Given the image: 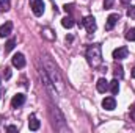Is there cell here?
Returning <instances> with one entry per match:
<instances>
[{"instance_id": "52a82bcc", "label": "cell", "mask_w": 135, "mask_h": 133, "mask_svg": "<svg viewBox=\"0 0 135 133\" xmlns=\"http://www.w3.org/2000/svg\"><path fill=\"white\" fill-rule=\"evenodd\" d=\"M127 55H129L127 47H118V49H115V50H113V58H115L116 61L127 58Z\"/></svg>"}, {"instance_id": "4fadbf2b", "label": "cell", "mask_w": 135, "mask_h": 133, "mask_svg": "<svg viewBox=\"0 0 135 133\" xmlns=\"http://www.w3.org/2000/svg\"><path fill=\"white\" fill-rule=\"evenodd\" d=\"M108 85H110V83H108L105 78H99V80H98V83H96V88H98V91H99V93H105V91L108 89Z\"/></svg>"}, {"instance_id": "6da1fadb", "label": "cell", "mask_w": 135, "mask_h": 133, "mask_svg": "<svg viewBox=\"0 0 135 133\" xmlns=\"http://www.w3.org/2000/svg\"><path fill=\"white\" fill-rule=\"evenodd\" d=\"M42 64H44L46 74H47L49 78L52 80V83H54V86L57 88V91H63L65 83H63V77H61V74H60L58 66H57L49 57H42Z\"/></svg>"}, {"instance_id": "30bf717a", "label": "cell", "mask_w": 135, "mask_h": 133, "mask_svg": "<svg viewBox=\"0 0 135 133\" xmlns=\"http://www.w3.org/2000/svg\"><path fill=\"white\" fill-rule=\"evenodd\" d=\"M102 106H104V110H107V111L115 110V106H116V100H115V97H105V99L102 100Z\"/></svg>"}, {"instance_id": "44dd1931", "label": "cell", "mask_w": 135, "mask_h": 133, "mask_svg": "<svg viewBox=\"0 0 135 133\" xmlns=\"http://www.w3.org/2000/svg\"><path fill=\"white\" fill-rule=\"evenodd\" d=\"M42 34H44L47 39H55V34H52V30H49V28H44V30H42Z\"/></svg>"}, {"instance_id": "d6986e66", "label": "cell", "mask_w": 135, "mask_h": 133, "mask_svg": "<svg viewBox=\"0 0 135 133\" xmlns=\"http://www.w3.org/2000/svg\"><path fill=\"white\" fill-rule=\"evenodd\" d=\"M9 8H11L9 0H0V9H2V11H8Z\"/></svg>"}, {"instance_id": "ffe728a7", "label": "cell", "mask_w": 135, "mask_h": 133, "mask_svg": "<svg viewBox=\"0 0 135 133\" xmlns=\"http://www.w3.org/2000/svg\"><path fill=\"white\" fill-rule=\"evenodd\" d=\"M126 39H127V41H135V28L127 30V33H126Z\"/></svg>"}, {"instance_id": "9a60e30c", "label": "cell", "mask_w": 135, "mask_h": 133, "mask_svg": "<svg viewBox=\"0 0 135 133\" xmlns=\"http://www.w3.org/2000/svg\"><path fill=\"white\" fill-rule=\"evenodd\" d=\"M108 89L112 91V94H113V96H116V94L119 93V83H118V78H115L113 81H110Z\"/></svg>"}, {"instance_id": "277c9868", "label": "cell", "mask_w": 135, "mask_h": 133, "mask_svg": "<svg viewBox=\"0 0 135 133\" xmlns=\"http://www.w3.org/2000/svg\"><path fill=\"white\" fill-rule=\"evenodd\" d=\"M39 75H41V80H42V83H44L46 89L52 94V97H57V88L54 86L52 80L49 78V75L46 74V70H44V69H39Z\"/></svg>"}, {"instance_id": "3957f363", "label": "cell", "mask_w": 135, "mask_h": 133, "mask_svg": "<svg viewBox=\"0 0 135 133\" xmlns=\"http://www.w3.org/2000/svg\"><path fill=\"white\" fill-rule=\"evenodd\" d=\"M50 113H52V116H54V124H55V127H57L60 132H66V130H69V129L66 127L65 117H63V114L60 113V110L52 108V110H50Z\"/></svg>"}, {"instance_id": "7a4b0ae2", "label": "cell", "mask_w": 135, "mask_h": 133, "mask_svg": "<svg viewBox=\"0 0 135 133\" xmlns=\"http://www.w3.org/2000/svg\"><path fill=\"white\" fill-rule=\"evenodd\" d=\"M86 60L93 69H98L102 64V49L99 44H91L86 49Z\"/></svg>"}, {"instance_id": "f546056e", "label": "cell", "mask_w": 135, "mask_h": 133, "mask_svg": "<svg viewBox=\"0 0 135 133\" xmlns=\"http://www.w3.org/2000/svg\"><path fill=\"white\" fill-rule=\"evenodd\" d=\"M132 77H134V78H135V67H134V69H132Z\"/></svg>"}, {"instance_id": "7c38bea8", "label": "cell", "mask_w": 135, "mask_h": 133, "mask_svg": "<svg viewBox=\"0 0 135 133\" xmlns=\"http://www.w3.org/2000/svg\"><path fill=\"white\" fill-rule=\"evenodd\" d=\"M25 103V96L24 94H16L13 99H11V106L13 108H19Z\"/></svg>"}, {"instance_id": "83f0119b", "label": "cell", "mask_w": 135, "mask_h": 133, "mask_svg": "<svg viewBox=\"0 0 135 133\" xmlns=\"http://www.w3.org/2000/svg\"><path fill=\"white\" fill-rule=\"evenodd\" d=\"M131 116L134 117V121H135V106H134V108H132V111H131Z\"/></svg>"}, {"instance_id": "f1b7e54d", "label": "cell", "mask_w": 135, "mask_h": 133, "mask_svg": "<svg viewBox=\"0 0 135 133\" xmlns=\"http://www.w3.org/2000/svg\"><path fill=\"white\" fill-rule=\"evenodd\" d=\"M121 3H123V5H129V3H131V0H121Z\"/></svg>"}, {"instance_id": "8992f818", "label": "cell", "mask_w": 135, "mask_h": 133, "mask_svg": "<svg viewBox=\"0 0 135 133\" xmlns=\"http://www.w3.org/2000/svg\"><path fill=\"white\" fill-rule=\"evenodd\" d=\"M82 27H85L88 33H94V32H96V28H98V25H96V19H94L93 16L85 17V19L82 21Z\"/></svg>"}, {"instance_id": "484cf974", "label": "cell", "mask_w": 135, "mask_h": 133, "mask_svg": "<svg viewBox=\"0 0 135 133\" xmlns=\"http://www.w3.org/2000/svg\"><path fill=\"white\" fill-rule=\"evenodd\" d=\"M6 130H8V132H17V127H14V125H9V127H6Z\"/></svg>"}, {"instance_id": "4316f807", "label": "cell", "mask_w": 135, "mask_h": 133, "mask_svg": "<svg viewBox=\"0 0 135 133\" xmlns=\"http://www.w3.org/2000/svg\"><path fill=\"white\" fill-rule=\"evenodd\" d=\"M72 39H74V38H72L71 34H69V36H66V42H72Z\"/></svg>"}, {"instance_id": "cb8c5ba5", "label": "cell", "mask_w": 135, "mask_h": 133, "mask_svg": "<svg viewBox=\"0 0 135 133\" xmlns=\"http://www.w3.org/2000/svg\"><path fill=\"white\" fill-rule=\"evenodd\" d=\"M3 77H5V80L11 78V69H9V67H5V70H3Z\"/></svg>"}, {"instance_id": "603a6c76", "label": "cell", "mask_w": 135, "mask_h": 133, "mask_svg": "<svg viewBox=\"0 0 135 133\" xmlns=\"http://www.w3.org/2000/svg\"><path fill=\"white\" fill-rule=\"evenodd\" d=\"M127 16H129L131 19H135V6H129V9H127Z\"/></svg>"}, {"instance_id": "5b68a950", "label": "cell", "mask_w": 135, "mask_h": 133, "mask_svg": "<svg viewBox=\"0 0 135 133\" xmlns=\"http://www.w3.org/2000/svg\"><path fill=\"white\" fill-rule=\"evenodd\" d=\"M30 8H32V11H33V14L36 17H39V16H42L44 14V2L42 0H30Z\"/></svg>"}, {"instance_id": "2e32d148", "label": "cell", "mask_w": 135, "mask_h": 133, "mask_svg": "<svg viewBox=\"0 0 135 133\" xmlns=\"http://www.w3.org/2000/svg\"><path fill=\"white\" fill-rule=\"evenodd\" d=\"M61 25H63L65 28H72V27H74V19H72L71 16L63 17V19H61Z\"/></svg>"}, {"instance_id": "ba28073f", "label": "cell", "mask_w": 135, "mask_h": 133, "mask_svg": "<svg viewBox=\"0 0 135 133\" xmlns=\"http://www.w3.org/2000/svg\"><path fill=\"white\" fill-rule=\"evenodd\" d=\"M119 21V14H110L107 17V22H105V30H113V27L116 25V22Z\"/></svg>"}, {"instance_id": "9c48e42d", "label": "cell", "mask_w": 135, "mask_h": 133, "mask_svg": "<svg viewBox=\"0 0 135 133\" xmlns=\"http://www.w3.org/2000/svg\"><path fill=\"white\" fill-rule=\"evenodd\" d=\"M13 66L17 67V69H22V67L25 66V57L22 53H16L13 57Z\"/></svg>"}, {"instance_id": "d4e9b609", "label": "cell", "mask_w": 135, "mask_h": 133, "mask_svg": "<svg viewBox=\"0 0 135 133\" xmlns=\"http://www.w3.org/2000/svg\"><path fill=\"white\" fill-rule=\"evenodd\" d=\"M72 8H74L72 5H65V11H66V13H71V11H72Z\"/></svg>"}, {"instance_id": "ac0fdd59", "label": "cell", "mask_w": 135, "mask_h": 133, "mask_svg": "<svg viewBox=\"0 0 135 133\" xmlns=\"http://www.w3.org/2000/svg\"><path fill=\"white\" fill-rule=\"evenodd\" d=\"M14 45H16V39H9L6 44H5V53H8V52H11L13 49H14Z\"/></svg>"}, {"instance_id": "7402d4cb", "label": "cell", "mask_w": 135, "mask_h": 133, "mask_svg": "<svg viewBox=\"0 0 135 133\" xmlns=\"http://www.w3.org/2000/svg\"><path fill=\"white\" fill-rule=\"evenodd\" d=\"M113 3H115V0H104V8L105 9H110L113 6Z\"/></svg>"}, {"instance_id": "e0dca14e", "label": "cell", "mask_w": 135, "mask_h": 133, "mask_svg": "<svg viewBox=\"0 0 135 133\" xmlns=\"http://www.w3.org/2000/svg\"><path fill=\"white\" fill-rule=\"evenodd\" d=\"M123 77H124V69L121 64H118L115 67V78H123Z\"/></svg>"}, {"instance_id": "4dcf8cb0", "label": "cell", "mask_w": 135, "mask_h": 133, "mask_svg": "<svg viewBox=\"0 0 135 133\" xmlns=\"http://www.w3.org/2000/svg\"><path fill=\"white\" fill-rule=\"evenodd\" d=\"M0 97H2V93H0Z\"/></svg>"}, {"instance_id": "8fae6325", "label": "cell", "mask_w": 135, "mask_h": 133, "mask_svg": "<svg viewBox=\"0 0 135 133\" xmlns=\"http://www.w3.org/2000/svg\"><path fill=\"white\" fill-rule=\"evenodd\" d=\"M11 30H13V22H5L2 27H0V38H6L11 34Z\"/></svg>"}, {"instance_id": "5bb4252c", "label": "cell", "mask_w": 135, "mask_h": 133, "mask_svg": "<svg viewBox=\"0 0 135 133\" xmlns=\"http://www.w3.org/2000/svg\"><path fill=\"white\" fill-rule=\"evenodd\" d=\"M39 127H41V122H39V121H38V119H36L35 116H32V117L28 119V129L35 132V130H38Z\"/></svg>"}]
</instances>
